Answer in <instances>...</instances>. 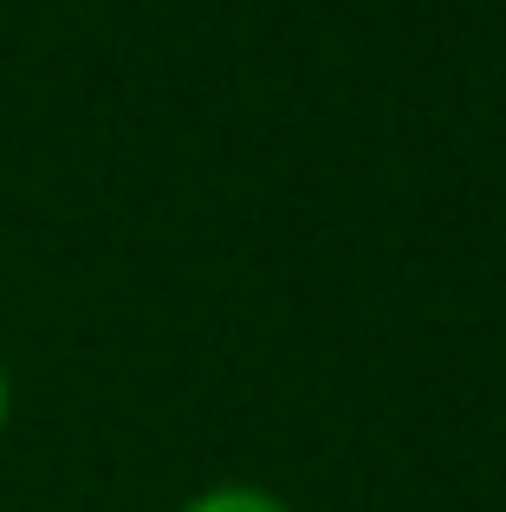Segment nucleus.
I'll use <instances>...</instances> for the list:
<instances>
[{"mask_svg": "<svg viewBox=\"0 0 506 512\" xmlns=\"http://www.w3.org/2000/svg\"><path fill=\"white\" fill-rule=\"evenodd\" d=\"M182 512H292V506L273 500V493H260V487H215V493H202V500H189Z\"/></svg>", "mask_w": 506, "mask_h": 512, "instance_id": "nucleus-1", "label": "nucleus"}, {"mask_svg": "<svg viewBox=\"0 0 506 512\" xmlns=\"http://www.w3.org/2000/svg\"><path fill=\"white\" fill-rule=\"evenodd\" d=\"M0 422H7V370H0Z\"/></svg>", "mask_w": 506, "mask_h": 512, "instance_id": "nucleus-2", "label": "nucleus"}]
</instances>
